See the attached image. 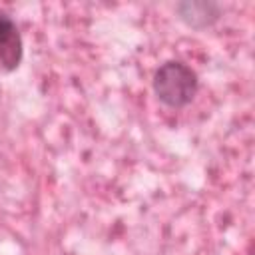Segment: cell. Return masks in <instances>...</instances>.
I'll use <instances>...</instances> for the list:
<instances>
[{"mask_svg":"<svg viewBox=\"0 0 255 255\" xmlns=\"http://www.w3.org/2000/svg\"><path fill=\"white\" fill-rule=\"evenodd\" d=\"M175 12L183 24L195 30L209 28L221 16V6L209 0H185L175 6Z\"/></svg>","mask_w":255,"mask_h":255,"instance_id":"obj_3","label":"cell"},{"mask_svg":"<svg viewBox=\"0 0 255 255\" xmlns=\"http://www.w3.org/2000/svg\"><path fill=\"white\" fill-rule=\"evenodd\" d=\"M151 88H153L155 98L163 106L171 110H179L193 102L197 88H199V80H197L195 70L187 66L185 62L167 60L155 70Z\"/></svg>","mask_w":255,"mask_h":255,"instance_id":"obj_1","label":"cell"},{"mask_svg":"<svg viewBox=\"0 0 255 255\" xmlns=\"http://www.w3.org/2000/svg\"><path fill=\"white\" fill-rule=\"evenodd\" d=\"M24 46L20 30L14 18L0 8V66L6 72H14L22 62Z\"/></svg>","mask_w":255,"mask_h":255,"instance_id":"obj_2","label":"cell"}]
</instances>
